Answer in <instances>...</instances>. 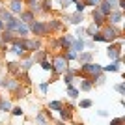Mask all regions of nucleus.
Returning <instances> with one entry per match:
<instances>
[{
  "label": "nucleus",
  "mask_w": 125,
  "mask_h": 125,
  "mask_svg": "<svg viewBox=\"0 0 125 125\" xmlns=\"http://www.w3.org/2000/svg\"><path fill=\"white\" fill-rule=\"evenodd\" d=\"M120 65H121V60H114L110 65L103 67V71H106V73H110V71H120Z\"/></svg>",
  "instance_id": "nucleus-12"
},
{
  "label": "nucleus",
  "mask_w": 125,
  "mask_h": 125,
  "mask_svg": "<svg viewBox=\"0 0 125 125\" xmlns=\"http://www.w3.org/2000/svg\"><path fill=\"white\" fill-rule=\"evenodd\" d=\"M11 2H22V0H11Z\"/></svg>",
  "instance_id": "nucleus-38"
},
{
  "label": "nucleus",
  "mask_w": 125,
  "mask_h": 125,
  "mask_svg": "<svg viewBox=\"0 0 125 125\" xmlns=\"http://www.w3.org/2000/svg\"><path fill=\"white\" fill-rule=\"evenodd\" d=\"M15 32L17 34H21V36H26V34H28V26L24 24V22H17V26H15Z\"/></svg>",
  "instance_id": "nucleus-16"
},
{
  "label": "nucleus",
  "mask_w": 125,
  "mask_h": 125,
  "mask_svg": "<svg viewBox=\"0 0 125 125\" xmlns=\"http://www.w3.org/2000/svg\"><path fill=\"white\" fill-rule=\"evenodd\" d=\"M97 10H99V11H101V13H103L104 17H106V15H108V13H110V11H112V6H110L108 2H106V0H103V2H101V4H99V8H97Z\"/></svg>",
  "instance_id": "nucleus-11"
},
{
  "label": "nucleus",
  "mask_w": 125,
  "mask_h": 125,
  "mask_svg": "<svg viewBox=\"0 0 125 125\" xmlns=\"http://www.w3.org/2000/svg\"><path fill=\"white\" fill-rule=\"evenodd\" d=\"M114 88H116V92H118V94H121V95L125 94V86H123V82H120V84H116Z\"/></svg>",
  "instance_id": "nucleus-29"
},
{
  "label": "nucleus",
  "mask_w": 125,
  "mask_h": 125,
  "mask_svg": "<svg viewBox=\"0 0 125 125\" xmlns=\"http://www.w3.org/2000/svg\"><path fill=\"white\" fill-rule=\"evenodd\" d=\"M103 37H104V41H114L116 37H121V32L118 28H114V26H106Z\"/></svg>",
  "instance_id": "nucleus-3"
},
{
  "label": "nucleus",
  "mask_w": 125,
  "mask_h": 125,
  "mask_svg": "<svg viewBox=\"0 0 125 125\" xmlns=\"http://www.w3.org/2000/svg\"><path fill=\"white\" fill-rule=\"evenodd\" d=\"M123 118H114V120H112V121H110V125H123Z\"/></svg>",
  "instance_id": "nucleus-32"
},
{
  "label": "nucleus",
  "mask_w": 125,
  "mask_h": 125,
  "mask_svg": "<svg viewBox=\"0 0 125 125\" xmlns=\"http://www.w3.org/2000/svg\"><path fill=\"white\" fill-rule=\"evenodd\" d=\"M108 19L112 24H118V22L121 21V11H110L108 13Z\"/></svg>",
  "instance_id": "nucleus-14"
},
{
  "label": "nucleus",
  "mask_w": 125,
  "mask_h": 125,
  "mask_svg": "<svg viewBox=\"0 0 125 125\" xmlns=\"http://www.w3.org/2000/svg\"><path fill=\"white\" fill-rule=\"evenodd\" d=\"M120 51H121V41H118L116 45H110L108 47V52H106V54H108L110 60H121L120 58Z\"/></svg>",
  "instance_id": "nucleus-4"
},
{
  "label": "nucleus",
  "mask_w": 125,
  "mask_h": 125,
  "mask_svg": "<svg viewBox=\"0 0 125 125\" xmlns=\"http://www.w3.org/2000/svg\"><path fill=\"white\" fill-rule=\"evenodd\" d=\"M62 106H63L62 101H51V103H49V110H56V112H60Z\"/></svg>",
  "instance_id": "nucleus-20"
},
{
  "label": "nucleus",
  "mask_w": 125,
  "mask_h": 125,
  "mask_svg": "<svg viewBox=\"0 0 125 125\" xmlns=\"http://www.w3.org/2000/svg\"><path fill=\"white\" fill-rule=\"evenodd\" d=\"M97 4H101V0H86L84 2V6H97Z\"/></svg>",
  "instance_id": "nucleus-34"
},
{
  "label": "nucleus",
  "mask_w": 125,
  "mask_h": 125,
  "mask_svg": "<svg viewBox=\"0 0 125 125\" xmlns=\"http://www.w3.org/2000/svg\"><path fill=\"white\" fill-rule=\"evenodd\" d=\"M77 60L80 62V65L82 63H90V60H92V52H80L77 56Z\"/></svg>",
  "instance_id": "nucleus-13"
},
{
  "label": "nucleus",
  "mask_w": 125,
  "mask_h": 125,
  "mask_svg": "<svg viewBox=\"0 0 125 125\" xmlns=\"http://www.w3.org/2000/svg\"><path fill=\"white\" fill-rule=\"evenodd\" d=\"M56 125H65V121H62V120H60V121H58Z\"/></svg>",
  "instance_id": "nucleus-37"
},
{
  "label": "nucleus",
  "mask_w": 125,
  "mask_h": 125,
  "mask_svg": "<svg viewBox=\"0 0 125 125\" xmlns=\"http://www.w3.org/2000/svg\"><path fill=\"white\" fill-rule=\"evenodd\" d=\"M84 47H86L84 39H82V37H77V39H73V41H71V47H69V49H73L75 52H82Z\"/></svg>",
  "instance_id": "nucleus-7"
},
{
  "label": "nucleus",
  "mask_w": 125,
  "mask_h": 125,
  "mask_svg": "<svg viewBox=\"0 0 125 125\" xmlns=\"http://www.w3.org/2000/svg\"><path fill=\"white\" fill-rule=\"evenodd\" d=\"M103 19H104L103 13H101L99 10H94V22H95V24L101 26V24H103Z\"/></svg>",
  "instance_id": "nucleus-18"
},
{
  "label": "nucleus",
  "mask_w": 125,
  "mask_h": 125,
  "mask_svg": "<svg viewBox=\"0 0 125 125\" xmlns=\"http://www.w3.org/2000/svg\"><path fill=\"white\" fill-rule=\"evenodd\" d=\"M39 90H41V94H47V90H49V82H41V84H39Z\"/></svg>",
  "instance_id": "nucleus-33"
},
{
  "label": "nucleus",
  "mask_w": 125,
  "mask_h": 125,
  "mask_svg": "<svg viewBox=\"0 0 125 125\" xmlns=\"http://www.w3.org/2000/svg\"><path fill=\"white\" fill-rule=\"evenodd\" d=\"M92 86H94V82L90 80V78H82V82H80V90H92Z\"/></svg>",
  "instance_id": "nucleus-22"
},
{
  "label": "nucleus",
  "mask_w": 125,
  "mask_h": 125,
  "mask_svg": "<svg viewBox=\"0 0 125 125\" xmlns=\"http://www.w3.org/2000/svg\"><path fill=\"white\" fill-rule=\"evenodd\" d=\"M21 19H22V22H34V21H36V17H34L32 11H22Z\"/></svg>",
  "instance_id": "nucleus-15"
},
{
  "label": "nucleus",
  "mask_w": 125,
  "mask_h": 125,
  "mask_svg": "<svg viewBox=\"0 0 125 125\" xmlns=\"http://www.w3.org/2000/svg\"><path fill=\"white\" fill-rule=\"evenodd\" d=\"M36 52L37 54H34V58H32L34 62H43V60L47 58V51H36Z\"/></svg>",
  "instance_id": "nucleus-21"
},
{
  "label": "nucleus",
  "mask_w": 125,
  "mask_h": 125,
  "mask_svg": "<svg viewBox=\"0 0 125 125\" xmlns=\"http://www.w3.org/2000/svg\"><path fill=\"white\" fill-rule=\"evenodd\" d=\"M67 21H69V22H73V24H78V22H82V21H84V17H82V13H73V15H69V17H67Z\"/></svg>",
  "instance_id": "nucleus-17"
},
{
  "label": "nucleus",
  "mask_w": 125,
  "mask_h": 125,
  "mask_svg": "<svg viewBox=\"0 0 125 125\" xmlns=\"http://www.w3.org/2000/svg\"><path fill=\"white\" fill-rule=\"evenodd\" d=\"M84 34H86V28H80V26H78V28H77V34H75V36H77V37H82Z\"/></svg>",
  "instance_id": "nucleus-35"
},
{
  "label": "nucleus",
  "mask_w": 125,
  "mask_h": 125,
  "mask_svg": "<svg viewBox=\"0 0 125 125\" xmlns=\"http://www.w3.org/2000/svg\"><path fill=\"white\" fill-rule=\"evenodd\" d=\"M75 125H84V123H82V121H80V123H75Z\"/></svg>",
  "instance_id": "nucleus-39"
},
{
  "label": "nucleus",
  "mask_w": 125,
  "mask_h": 125,
  "mask_svg": "<svg viewBox=\"0 0 125 125\" xmlns=\"http://www.w3.org/2000/svg\"><path fill=\"white\" fill-rule=\"evenodd\" d=\"M73 108H75V104H71V103H69L67 106H62V110H60L62 121H69L71 118H73Z\"/></svg>",
  "instance_id": "nucleus-5"
},
{
  "label": "nucleus",
  "mask_w": 125,
  "mask_h": 125,
  "mask_svg": "<svg viewBox=\"0 0 125 125\" xmlns=\"http://www.w3.org/2000/svg\"><path fill=\"white\" fill-rule=\"evenodd\" d=\"M24 49L26 51H37L39 49V41L37 39H26L24 37Z\"/></svg>",
  "instance_id": "nucleus-9"
},
{
  "label": "nucleus",
  "mask_w": 125,
  "mask_h": 125,
  "mask_svg": "<svg viewBox=\"0 0 125 125\" xmlns=\"http://www.w3.org/2000/svg\"><path fill=\"white\" fill-rule=\"evenodd\" d=\"M97 30H99V26L94 22V24H90L88 28H86V34H88V36H94V34H97Z\"/></svg>",
  "instance_id": "nucleus-25"
},
{
  "label": "nucleus",
  "mask_w": 125,
  "mask_h": 125,
  "mask_svg": "<svg viewBox=\"0 0 125 125\" xmlns=\"http://www.w3.org/2000/svg\"><path fill=\"white\" fill-rule=\"evenodd\" d=\"M51 8H52L51 0H43V11H51Z\"/></svg>",
  "instance_id": "nucleus-28"
},
{
  "label": "nucleus",
  "mask_w": 125,
  "mask_h": 125,
  "mask_svg": "<svg viewBox=\"0 0 125 125\" xmlns=\"http://www.w3.org/2000/svg\"><path fill=\"white\" fill-rule=\"evenodd\" d=\"M41 67L45 69V71H52V63L49 62V60H43V62H41Z\"/></svg>",
  "instance_id": "nucleus-27"
},
{
  "label": "nucleus",
  "mask_w": 125,
  "mask_h": 125,
  "mask_svg": "<svg viewBox=\"0 0 125 125\" xmlns=\"http://www.w3.org/2000/svg\"><path fill=\"white\" fill-rule=\"evenodd\" d=\"M67 69V60L63 58V54H60V56H56L54 60H52V73H63Z\"/></svg>",
  "instance_id": "nucleus-1"
},
{
  "label": "nucleus",
  "mask_w": 125,
  "mask_h": 125,
  "mask_svg": "<svg viewBox=\"0 0 125 125\" xmlns=\"http://www.w3.org/2000/svg\"><path fill=\"white\" fill-rule=\"evenodd\" d=\"M67 95L71 97V99H77L78 97V90L73 88V86H67Z\"/></svg>",
  "instance_id": "nucleus-24"
},
{
  "label": "nucleus",
  "mask_w": 125,
  "mask_h": 125,
  "mask_svg": "<svg viewBox=\"0 0 125 125\" xmlns=\"http://www.w3.org/2000/svg\"><path fill=\"white\" fill-rule=\"evenodd\" d=\"M97 114H99V116H103V118H104V116H108V112H106V110H99Z\"/></svg>",
  "instance_id": "nucleus-36"
},
{
  "label": "nucleus",
  "mask_w": 125,
  "mask_h": 125,
  "mask_svg": "<svg viewBox=\"0 0 125 125\" xmlns=\"http://www.w3.org/2000/svg\"><path fill=\"white\" fill-rule=\"evenodd\" d=\"M49 116H51V110H39L36 114V121L39 125H49Z\"/></svg>",
  "instance_id": "nucleus-6"
},
{
  "label": "nucleus",
  "mask_w": 125,
  "mask_h": 125,
  "mask_svg": "<svg viewBox=\"0 0 125 125\" xmlns=\"http://www.w3.org/2000/svg\"><path fill=\"white\" fill-rule=\"evenodd\" d=\"M10 10L13 11V13H22V2H11Z\"/></svg>",
  "instance_id": "nucleus-19"
},
{
  "label": "nucleus",
  "mask_w": 125,
  "mask_h": 125,
  "mask_svg": "<svg viewBox=\"0 0 125 125\" xmlns=\"http://www.w3.org/2000/svg\"><path fill=\"white\" fill-rule=\"evenodd\" d=\"M30 30L36 34V36H47L49 34V28H47V22H41V21H34L30 26Z\"/></svg>",
  "instance_id": "nucleus-2"
},
{
  "label": "nucleus",
  "mask_w": 125,
  "mask_h": 125,
  "mask_svg": "<svg viewBox=\"0 0 125 125\" xmlns=\"http://www.w3.org/2000/svg\"><path fill=\"white\" fill-rule=\"evenodd\" d=\"M6 69H8V73L15 75V77H19V73H21V63H17V62H8Z\"/></svg>",
  "instance_id": "nucleus-8"
},
{
  "label": "nucleus",
  "mask_w": 125,
  "mask_h": 125,
  "mask_svg": "<svg viewBox=\"0 0 125 125\" xmlns=\"http://www.w3.org/2000/svg\"><path fill=\"white\" fill-rule=\"evenodd\" d=\"M10 110H11V103L2 99L0 101V112H10Z\"/></svg>",
  "instance_id": "nucleus-23"
},
{
  "label": "nucleus",
  "mask_w": 125,
  "mask_h": 125,
  "mask_svg": "<svg viewBox=\"0 0 125 125\" xmlns=\"http://www.w3.org/2000/svg\"><path fill=\"white\" fill-rule=\"evenodd\" d=\"M90 106H92V101L90 99H82L80 101V108H90Z\"/></svg>",
  "instance_id": "nucleus-30"
},
{
  "label": "nucleus",
  "mask_w": 125,
  "mask_h": 125,
  "mask_svg": "<svg viewBox=\"0 0 125 125\" xmlns=\"http://www.w3.org/2000/svg\"><path fill=\"white\" fill-rule=\"evenodd\" d=\"M11 114L13 116H22V108L21 106H15V108H11Z\"/></svg>",
  "instance_id": "nucleus-31"
},
{
  "label": "nucleus",
  "mask_w": 125,
  "mask_h": 125,
  "mask_svg": "<svg viewBox=\"0 0 125 125\" xmlns=\"http://www.w3.org/2000/svg\"><path fill=\"white\" fill-rule=\"evenodd\" d=\"M32 63H34V60H24V62L21 63V71H28V69L32 67Z\"/></svg>",
  "instance_id": "nucleus-26"
},
{
  "label": "nucleus",
  "mask_w": 125,
  "mask_h": 125,
  "mask_svg": "<svg viewBox=\"0 0 125 125\" xmlns=\"http://www.w3.org/2000/svg\"><path fill=\"white\" fill-rule=\"evenodd\" d=\"M0 84H2L4 88H8V90H15L17 86H19V80H15V78H4Z\"/></svg>",
  "instance_id": "nucleus-10"
}]
</instances>
